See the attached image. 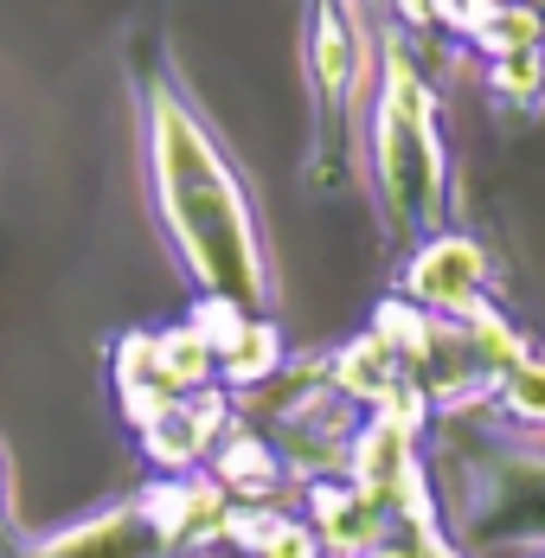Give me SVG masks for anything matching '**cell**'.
I'll use <instances>...</instances> for the list:
<instances>
[{
	"instance_id": "1",
	"label": "cell",
	"mask_w": 545,
	"mask_h": 558,
	"mask_svg": "<svg viewBox=\"0 0 545 558\" xmlns=\"http://www.w3.org/2000/svg\"><path fill=\"white\" fill-rule=\"evenodd\" d=\"M142 161H148V199L167 231V251L193 277L199 302L238 308V315H276V264L257 219V199L238 161L225 155L213 122L180 90L173 71H142Z\"/></svg>"
},
{
	"instance_id": "2",
	"label": "cell",
	"mask_w": 545,
	"mask_h": 558,
	"mask_svg": "<svg viewBox=\"0 0 545 558\" xmlns=\"http://www.w3.org/2000/svg\"><path fill=\"white\" fill-rule=\"evenodd\" d=\"M366 173H373V199H379L385 238L417 244L443 231L449 213V148H443V110H436V84L417 64L411 39H385L379 52V84L366 104Z\"/></svg>"
},
{
	"instance_id": "3",
	"label": "cell",
	"mask_w": 545,
	"mask_h": 558,
	"mask_svg": "<svg viewBox=\"0 0 545 558\" xmlns=\"http://www.w3.org/2000/svg\"><path fill=\"white\" fill-rule=\"evenodd\" d=\"M231 495L213 475H155L135 501H116L90 520L26 539L13 558H193L225 546Z\"/></svg>"
},
{
	"instance_id": "4",
	"label": "cell",
	"mask_w": 545,
	"mask_h": 558,
	"mask_svg": "<svg viewBox=\"0 0 545 558\" xmlns=\"http://www.w3.org/2000/svg\"><path fill=\"white\" fill-rule=\"evenodd\" d=\"M456 546L469 558H545V444H469L449 501Z\"/></svg>"
},
{
	"instance_id": "5",
	"label": "cell",
	"mask_w": 545,
	"mask_h": 558,
	"mask_svg": "<svg viewBox=\"0 0 545 558\" xmlns=\"http://www.w3.org/2000/svg\"><path fill=\"white\" fill-rule=\"evenodd\" d=\"M366 71H373L366 7L360 0H315V20H308V104H315L308 180L322 193H334L353 168V122L366 104Z\"/></svg>"
},
{
	"instance_id": "6",
	"label": "cell",
	"mask_w": 545,
	"mask_h": 558,
	"mask_svg": "<svg viewBox=\"0 0 545 558\" xmlns=\"http://www.w3.org/2000/svg\"><path fill=\"white\" fill-rule=\"evenodd\" d=\"M488 277H494L488 251L462 231H431L404 257V295L417 308H431L436 322H475L482 308H494Z\"/></svg>"
},
{
	"instance_id": "7",
	"label": "cell",
	"mask_w": 545,
	"mask_h": 558,
	"mask_svg": "<svg viewBox=\"0 0 545 558\" xmlns=\"http://www.w3.org/2000/svg\"><path fill=\"white\" fill-rule=\"evenodd\" d=\"M238 417H231V404H225V391L206 386V391H186V398H173L155 424H142L135 437L148 449V462L161 469V475H199L206 462H213V449L225 444V430H231Z\"/></svg>"
},
{
	"instance_id": "8",
	"label": "cell",
	"mask_w": 545,
	"mask_h": 558,
	"mask_svg": "<svg viewBox=\"0 0 545 558\" xmlns=\"http://www.w3.org/2000/svg\"><path fill=\"white\" fill-rule=\"evenodd\" d=\"M302 513H308V526L322 533L327 558H360L366 546H379L385 533H391V513H385L353 475L302 482Z\"/></svg>"
},
{
	"instance_id": "9",
	"label": "cell",
	"mask_w": 545,
	"mask_h": 558,
	"mask_svg": "<svg viewBox=\"0 0 545 558\" xmlns=\"http://www.w3.org/2000/svg\"><path fill=\"white\" fill-rule=\"evenodd\" d=\"M109 386H116V404H122V424H129V430L155 424L173 398H186V391L167 379L161 347H155V335H148V328L116 340V353H109Z\"/></svg>"
},
{
	"instance_id": "10",
	"label": "cell",
	"mask_w": 545,
	"mask_h": 558,
	"mask_svg": "<svg viewBox=\"0 0 545 558\" xmlns=\"http://www.w3.org/2000/svg\"><path fill=\"white\" fill-rule=\"evenodd\" d=\"M225 546L244 558H327L322 533L308 526V513H289L276 501H231Z\"/></svg>"
},
{
	"instance_id": "11",
	"label": "cell",
	"mask_w": 545,
	"mask_h": 558,
	"mask_svg": "<svg viewBox=\"0 0 545 558\" xmlns=\"http://www.w3.org/2000/svg\"><path fill=\"white\" fill-rule=\"evenodd\" d=\"M206 475H213L231 501H276V488L289 482V469H282L276 444L270 437H257V430H244V424L225 430V444L213 449Z\"/></svg>"
},
{
	"instance_id": "12",
	"label": "cell",
	"mask_w": 545,
	"mask_h": 558,
	"mask_svg": "<svg viewBox=\"0 0 545 558\" xmlns=\"http://www.w3.org/2000/svg\"><path fill=\"white\" fill-rule=\"evenodd\" d=\"M488 97H494L507 116L545 110V46H526V52L488 58Z\"/></svg>"
},
{
	"instance_id": "13",
	"label": "cell",
	"mask_w": 545,
	"mask_h": 558,
	"mask_svg": "<svg viewBox=\"0 0 545 558\" xmlns=\"http://www.w3.org/2000/svg\"><path fill=\"white\" fill-rule=\"evenodd\" d=\"M488 417L513 424V430H526V437H545V360L540 353L520 360V366L500 379V391L488 398Z\"/></svg>"
},
{
	"instance_id": "14",
	"label": "cell",
	"mask_w": 545,
	"mask_h": 558,
	"mask_svg": "<svg viewBox=\"0 0 545 558\" xmlns=\"http://www.w3.org/2000/svg\"><path fill=\"white\" fill-rule=\"evenodd\" d=\"M475 46L488 58H507V52H526V46H545V13L533 0H500L488 20L475 26Z\"/></svg>"
},
{
	"instance_id": "15",
	"label": "cell",
	"mask_w": 545,
	"mask_h": 558,
	"mask_svg": "<svg viewBox=\"0 0 545 558\" xmlns=\"http://www.w3.org/2000/svg\"><path fill=\"white\" fill-rule=\"evenodd\" d=\"M500 0H431V20L436 26H449V33H462V39H475V26L488 20Z\"/></svg>"
},
{
	"instance_id": "16",
	"label": "cell",
	"mask_w": 545,
	"mask_h": 558,
	"mask_svg": "<svg viewBox=\"0 0 545 558\" xmlns=\"http://www.w3.org/2000/svg\"><path fill=\"white\" fill-rule=\"evenodd\" d=\"M20 546H26V533H20V501H13V462L0 444V558H13Z\"/></svg>"
},
{
	"instance_id": "17",
	"label": "cell",
	"mask_w": 545,
	"mask_h": 558,
	"mask_svg": "<svg viewBox=\"0 0 545 558\" xmlns=\"http://www.w3.org/2000/svg\"><path fill=\"white\" fill-rule=\"evenodd\" d=\"M360 558H411V546H404V533L391 526V533H385L379 546H366V553H360Z\"/></svg>"
}]
</instances>
